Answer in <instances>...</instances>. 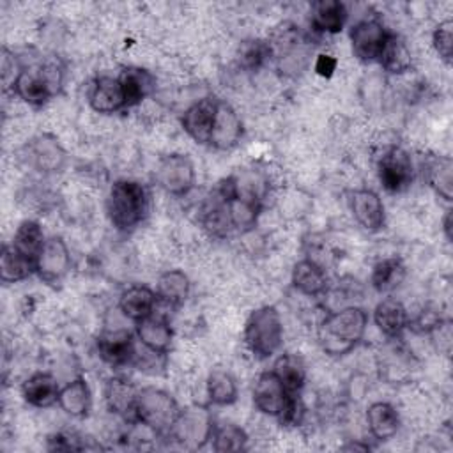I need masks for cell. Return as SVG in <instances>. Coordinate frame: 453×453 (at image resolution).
<instances>
[{
    "label": "cell",
    "instance_id": "cell-1",
    "mask_svg": "<svg viewBox=\"0 0 453 453\" xmlns=\"http://www.w3.org/2000/svg\"><path fill=\"white\" fill-rule=\"evenodd\" d=\"M368 315L359 306H347L329 313L319 327V342L331 356H342L352 350L365 336Z\"/></svg>",
    "mask_w": 453,
    "mask_h": 453
},
{
    "label": "cell",
    "instance_id": "cell-2",
    "mask_svg": "<svg viewBox=\"0 0 453 453\" xmlns=\"http://www.w3.org/2000/svg\"><path fill=\"white\" fill-rule=\"evenodd\" d=\"M149 193L143 184L129 179H120L110 188L106 211L111 225L117 230H133L147 214Z\"/></svg>",
    "mask_w": 453,
    "mask_h": 453
},
{
    "label": "cell",
    "instance_id": "cell-3",
    "mask_svg": "<svg viewBox=\"0 0 453 453\" xmlns=\"http://www.w3.org/2000/svg\"><path fill=\"white\" fill-rule=\"evenodd\" d=\"M244 343L257 359L273 357L283 343V322L273 304L253 310L244 324Z\"/></svg>",
    "mask_w": 453,
    "mask_h": 453
},
{
    "label": "cell",
    "instance_id": "cell-4",
    "mask_svg": "<svg viewBox=\"0 0 453 453\" xmlns=\"http://www.w3.org/2000/svg\"><path fill=\"white\" fill-rule=\"evenodd\" d=\"M136 421L150 428L154 434L168 435L180 414L177 400L165 389L142 388L136 396Z\"/></svg>",
    "mask_w": 453,
    "mask_h": 453
},
{
    "label": "cell",
    "instance_id": "cell-5",
    "mask_svg": "<svg viewBox=\"0 0 453 453\" xmlns=\"http://www.w3.org/2000/svg\"><path fill=\"white\" fill-rule=\"evenodd\" d=\"M253 403L262 414L280 419L281 425H292L297 419L299 398L283 388L273 370L258 375L253 386Z\"/></svg>",
    "mask_w": 453,
    "mask_h": 453
},
{
    "label": "cell",
    "instance_id": "cell-6",
    "mask_svg": "<svg viewBox=\"0 0 453 453\" xmlns=\"http://www.w3.org/2000/svg\"><path fill=\"white\" fill-rule=\"evenodd\" d=\"M62 73L57 64L23 67L14 81L12 92L30 106L46 104L60 85Z\"/></svg>",
    "mask_w": 453,
    "mask_h": 453
},
{
    "label": "cell",
    "instance_id": "cell-7",
    "mask_svg": "<svg viewBox=\"0 0 453 453\" xmlns=\"http://www.w3.org/2000/svg\"><path fill=\"white\" fill-rule=\"evenodd\" d=\"M157 186L173 196L188 195L195 186V166L186 154L163 156L156 166Z\"/></svg>",
    "mask_w": 453,
    "mask_h": 453
},
{
    "label": "cell",
    "instance_id": "cell-8",
    "mask_svg": "<svg viewBox=\"0 0 453 453\" xmlns=\"http://www.w3.org/2000/svg\"><path fill=\"white\" fill-rule=\"evenodd\" d=\"M214 430V421L207 407L195 405L186 411L180 409V414L172 428L173 439L186 448H202L207 441H211Z\"/></svg>",
    "mask_w": 453,
    "mask_h": 453
},
{
    "label": "cell",
    "instance_id": "cell-9",
    "mask_svg": "<svg viewBox=\"0 0 453 453\" xmlns=\"http://www.w3.org/2000/svg\"><path fill=\"white\" fill-rule=\"evenodd\" d=\"M379 180L389 193H402L412 182V161L411 156L400 147H389L379 159Z\"/></svg>",
    "mask_w": 453,
    "mask_h": 453
},
{
    "label": "cell",
    "instance_id": "cell-10",
    "mask_svg": "<svg viewBox=\"0 0 453 453\" xmlns=\"http://www.w3.org/2000/svg\"><path fill=\"white\" fill-rule=\"evenodd\" d=\"M389 32L379 19H363L350 30L352 53L361 62H375L384 48Z\"/></svg>",
    "mask_w": 453,
    "mask_h": 453
},
{
    "label": "cell",
    "instance_id": "cell-11",
    "mask_svg": "<svg viewBox=\"0 0 453 453\" xmlns=\"http://www.w3.org/2000/svg\"><path fill=\"white\" fill-rule=\"evenodd\" d=\"M71 267V253L60 235L48 237L35 260V273L46 283L60 281Z\"/></svg>",
    "mask_w": 453,
    "mask_h": 453
},
{
    "label": "cell",
    "instance_id": "cell-12",
    "mask_svg": "<svg viewBox=\"0 0 453 453\" xmlns=\"http://www.w3.org/2000/svg\"><path fill=\"white\" fill-rule=\"evenodd\" d=\"M241 138H242L241 117L228 103L219 99L209 145L218 150H228V149H234L241 142Z\"/></svg>",
    "mask_w": 453,
    "mask_h": 453
},
{
    "label": "cell",
    "instance_id": "cell-13",
    "mask_svg": "<svg viewBox=\"0 0 453 453\" xmlns=\"http://www.w3.org/2000/svg\"><path fill=\"white\" fill-rule=\"evenodd\" d=\"M216 97H203L193 103L182 115V127L188 133L189 138H193L196 143L209 145L211 140V131L216 117V108H218Z\"/></svg>",
    "mask_w": 453,
    "mask_h": 453
},
{
    "label": "cell",
    "instance_id": "cell-14",
    "mask_svg": "<svg viewBox=\"0 0 453 453\" xmlns=\"http://www.w3.org/2000/svg\"><path fill=\"white\" fill-rule=\"evenodd\" d=\"M27 161L35 170L51 173L58 172L65 163V150L58 143V140L51 134H39L34 136L27 147Z\"/></svg>",
    "mask_w": 453,
    "mask_h": 453
},
{
    "label": "cell",
    "instance_id": "cell-15",
    "mask_svg": "<svg viewBox=\"0 0 453 453\" xmlns=\"http://www.w3.org/2000/svg\"><path fill=\"white\" fill-rule=\"evenodd\" d=\"M350 211L356 221L368 232H377L384 226V203L372 189H356L350 195Z\"/></svg>",
    "mask_w": 453,
    "mask_h": 453
},
{
    "label": "cell",
    "instance_id": "cell-16",
    "mask_svg": "<svg viewBox=\"0 0 453 453\" xmlns=\"http://www.w3.org/2000/svg\"><path fill=\"white\" fill-rule=\"evenodd\" d=\"M88 103L97 113H115L126 108L124 92L119 78L99 76L88 88Z\"/></svg>",
    "mask_w": 453,
    "mask_h": 453
},
{
    "label": "cell",
    "instance_id": "cell-17",
    "mask_svg": "<svg viewBox=\"0 0 453 453\" xmlns=\"http://www.w3.org/2000/svg\"><path fill=\"white\" fill-rule=\"evenodd\" d=\"M97 352L108 365H127L134 356L133 334L127 329L106 331L97 338Z\"/></svg>",
    "mask_w": 453,
    "mask_h": 453
},
{
    "label": "cell",
    "instance_id": "cell-18",
    "mask_svg": "<svg viewBox=\"0 0 453 453\" xmlns=\"http://www.w3.org/2000/svg\"><path fill=\"white\" fill-rule=\"evenodd\" d=\"M58 393H60V386L57 379L46 372H37L30 375L21 386L23 400L28 405H34L39 409L58 403Z\"/></svg>",
    "mask_w": 453,
    "mask_h": 453
},
{
    "label": "cell",
    "instance_id": "cell-19",
    "mask_svg": "<svg viewBox=\"0 0 453 453\" xmlns=\"http://www.w3.org/2000/svg\"><path fill=\"white\" fill-rule=\"evenodd\" d=\"M157 296L156 290L145 285H131L119 297V308L124 317L140 322L154 313Z\"/></svg>",
    "mask_w": 453,
    "mask_h": 453
},
{
    "label": "cell",
    "instance_id": "cell-20",
    "mask_svg": "<svg viewBox=\"0 0 453 453\" xmlns=\"http://www.w3.org/2000/svg\"><path fill=\"white\" fill-rule=\"evenodd\" d=\"M136 396H138V389L129 380L120 377L110 379L104 389V400L108 409L122 416L124 419H131V421H136V414H134Z\"/></svg>",
    "mask_w": 453,
    "mask_h": 453
},
{
    "label": "cell",
    "instance_id": "cell-21",
    "mask_svg": "<svg viewBox=\"0 0 453 453\" xmlns=\"http://www.w3.org/2000/svg\"><path fill=\"white\" fill-rule=\"evenodd\" d=\"M373 322L388 338H400L409 326V313L396 299H382L373 310Z\"/></svg>",
    "mask_w": 453,
    "mask_h": 453
},
{
    "label": "cell",
    "instance_id": "cell-22",
    "mask_svg": "<svg viewBox=\"0 0 453 453\" xmlns=\"http://www.w3.org/2000/svg\"><path fill=\"white\" fill-rule=\"evenodd\" d=\"M136 336L152 354H165L172 345V327L159 315H149L136 322Z\"/></svg>",
    "mask_w": 453,
    "mask_h": 453
},
{
    "label": "cell",
    "instance_id": "cell-23",
    "mask_svg": "<svg viewBox=\"0 0 453 453\" xmlns=\"http://www.w3.org/2000/svg\"><path fill=\"white\" fill-rule=\"evenodd\" d=\"M117 78L124 92L126 106H136L156 88V78L142 67H124Z\"/></svg>",
    "mask_w": 453,
    "mask_h": 453
},
{
    "label": "cell",
    "instance_id": "cell-24",
    "mask_svg": "<svg viewBox=\"0 0 453 453\" xmlns=\"http://www.w3.org/2000/svg\"><path fill=\"white\" fill-rule=\"evenodd\" d=\"M189 290H191L189 278L180 269L165 271L159 274L156 281L157 299L172 308H179L180 304H184V301L189 296Z\"/></svg>",
    "mask_w": 453,
    "mask_h": 453
},
{
    "label": "cell",
    "instance_id": "cell-25",
    "mask_svg": "<svg viewBox=\"0 0 453 453\" xmlns=\"http://www.w3.org/2000/svg\"><path fill=\"white\" fill-rule=\"evenodd\" d=\"M366 423L370 434L377 441L391 439L400 428V416L388 402H373L366 409Z\"/></svg>",
    "mask_w": 453,
    "mask_h": 453
},
{
    "label": "cell",
    "instance_id": "cell-26",
    "mask_svg": "<svg viewBox=\"0 0 453 453\" xmlns=\"http://www.w3.org/2000/svg\"><path fill=\"white\" fill-rule=\"evenodd\" d=\"M292 285L304 296L315 297L327 288L326 271L310 258L299 260L292 269Z\"/></svg>",
    "mask_w": 453,
    "mask_h": 453
},
{
    "label": "cell",
    "instance_id": "cell-27",
    "mask_svg": "<svg viewBox=\"0 0 453 453\" xmlns=\"http://www.w3.org/2000/svg\"><path fill=\"white\" fill-rule=\"evenodd\" d=\"M58 405L65 414L73 418L87 416L92 405V393L87 380L83 377H76L60 388Z\"/></svg>",
    "mask_w": 453,
    "mask_h": 453
},
{
    "label": "cell",
    "instance_id": "cell-28",
    "mask_svg": "<svg viewBox=\"0 0 453 453\" xmlns=\"http://www.w3.org/2000/svg\"><path fill=\"white\" fill-rule=\"evenodd\" d=\"M347 21V9L338 0H320L311 5V25L324 34H338Z\"/></svg>",
    "mask_w": 453,
    "mask_h": 453
},
{
    "label": "cell",
    "instance_id": "cell-29",
    "mask_svg": "<svg viewBox=\"0 0 453 453\" xmlns=\"http://www.w3.org/2000/svg\"><path fill=\"white\" fill-rule=\"evenodd\" d=\"M200 221H202L203 228L212 237L221 239V237H226L234 230L232 221H230V214H228V205L216 193H212V196L202 207Z\"/></svg>",
    "mask_w": 453,
    "mask_h": 453
},
{
    "label": "cell",
    "instance_id": "cell-30",
    "mask_svg": "<svg viewBox=\"0 0 453 453\" xmlns=\"http://www.w3.org/2000/svg\"><path fill=\"white\" fill-rule=\"evenodd\" d=\"M425 175L428 184L435 189L439 196L444 200H451L453 196V163L446 156H432L425 163Z\"/></svg>",
    "mask_w": 453,
    "mask_h": 453
},
{
    "label": "cell",
    "instance_id": "cell-31",
    "mask_svg": "<svg viewBox=\"0 0 453 453\" xmlns=\"http://www.w3.org/2000/svg\"><path fill=\"white\" fill-rule=\"evenodd\" d=\"M35 273V262L21 255L12 244H4L0 255V278L4 283H16L27 280Z\"/></svg>",
    "mask_w": 453,
    "mask_h": 453
},
{
    "label": "cell",
    "instance_id": "cell-32",
    "mask_svg": "<svg viewBox=\"0 0 453 453\" xmlns=\"http://www.w3.org/2000/svg\"><path fill=\"white\" fill-rule=\"evenodd\" d=\"M273 373L280 379V382L290 395H299L306 380V370L301 357L290 352L276 357L273 365Z\"/></svg>",
    "mask_w": 453,
    "mask_h": 453
},
{
    "label": "cell",
    "instance_id": "cell-33",
    "mask_svg": "<svg viewBox=\"0 0 453 453\" xmlns=\"http://www.w3.org/2000/svg\"><path fill=\"white\" fill-rule=\"evenodd\" d=\"M377 62L380 64V67L384 71H388L391 74H402L411 67L412 57H411V51H409L407 44L403 42V39L400 35L389 32Z\"/></svg>",
    "mask_w": 453,
    "mask_h": 453
},
{
    "label": "cell",
    "instance_id": "cell-34",
    "mask_svg": "<svg viewBox=\"0 0 453 453\" xmlns=\"http://www.w3.org/2000/svg\"><path fill=\"white\" fill-rule=\"evenodd\" d=\"M44 242H46V237H44L42 226L34 219L21 221L12 237V246L32 262L37 260L41 250L44 248Z\"/></svg>",
    "mask_w": 453,
    "mask_h": 453
},
{
    "label": "cell",
    "instance_id": "cell-35",
    "mask_svg": "<svg viewBox=\"0 0 453 453\" xmlns=\"http://www.w3.org/2000/svg\"><path fill=\"white\" fill-rule=\"evenodd\" d=\"M405 278V265L400 258H382L372 267L370 281L377 292L395 290Z\"/></svg>",
    "mask_w": 453,
    "mask_h": 453
},
{
    "label": "cell",
    "instance_id": "cell-36",
    "mask_svg": "<svg viewBox=\"0 0 453 453\" xmlns=\"http://www.w3.org/2000/svg\"><path fill=\"white\" fill-rule=\"evenodd\" d=\"M207 396L214 405H232L237 400V384L232 373L214 368L207 377Z\"/></svg>",
    "mask_w": 453,
    "mask_h": 453
},
{
    "label": "cell",
    "instance_id": "cell-37",
    "mask_svg": "<svg viewBox=\"0 0 453 453\" xmlns=\"http://www.w3.org/2000/svg\"><path fill=\"white\" fill-rule=\"evenodd\" d=\"M226 205H228L232 226L241 232L253 228L262 211V202L248 196H234L232 200L226 202Z\"/></svg>",
    "mask_w": 453,
    "mask_h": 453
},
{
    "label": "cell",
    "instance_id": "cell-38",
    "mask_svg": "<svg viewBox=\"0 0 453 453\" xmlns=\"http://www.w3.org/2000/svg\"><path fill=\"white\" fill-rule=\"evenodd\" d=\"M273 55V48L264 39H248L241 42L237 60L244 71H258L264 67Z\"/></svg>",
    "mask_w": 453,
    "mask_h": 453
},
{
    "label": "cell",
    "instance_id": "cell-39",
    "mask_svg": "<svg viewBox=\"0 0 453 453\" xmlns=\"http://www.w3.org/2000/svg\"><path fill=\"white\" fill-rule=\"evenodd\" d=\"M211 441H212L214 451H219V453L242 451L246 448L248 435L241 426L234 423H223V425H214Z\"/></svg>",
    "mask_w": 453,
    "mask_h": 453
},
{
    "label": "cell",
    "instance_id": "cell-40",
    "mask_svg": "<svg viewBox=\"0 0 453 453\" xmlns=\"http://www.w3.org/2000/svg\"><path fill=\"white\" fill-rule=\"evenodd\" d=\"M432 42H434V48H435L437 55L441 57V60L449 64L451 50H453V21L451 19H444L435 27V30L432 34Z\"/></svg>",
    "mask_w": 453,
    "mask_h": 453
},
{
    "label": "cell",
    "instance_id": "cell-41",
    "mask_svg": "<svg viewBox=\"0 0 453 453\" xmlns=\"http://www.w3.org/2000/svg\"><path fill=\"white\" fill-rule=\"evenodd\" d=\"M21 65L18 64V58L14 57V53H9V50L4 48V57H2V81H4V88H12L14 81L18 80L19 73H21Z\"/></svg>",
    "mask_w": 453,
    "mask_h": 453
},
{
    "label": "cell",
    "instance_id": "cell-42",
    "mask_svg": "<svg viewBox=\"0 0 453 453\" xmlns=\"http://www.w3.org/2000/svg\"><path fill=\"white\" fill-rule=\"evenodd\" d=\"M442 322L441 315L434 310H423L416 319V329L421 333H432Z\"/></svg>",
    "mask_w": 453,
    "mask_h": 453
},
{
    "label": "cell",
    "instance_id": "cell-43",
    "mask_svg": "<svg viewBox=\"0 0 453 453\" xmlns=\"http://www.w3.org/2000/svg\"><path fill=\"white\" fill-rule=\"evenodd\" d=\"M334 69H336V58H333L331 55H319V58L315 62V71L320 76L329 78Z\"/></svg>",
    "mask_w": 453,
    "mask_h": 453
},
{
    "label": "cell",
    "instance_id": "cell-44",
    "mask_svg": "<svg viewBox=\"0 0 453 453\" xmlns=\"http://www.w3.org/2000/svg\"><path fill=\"white\" fill-rule=\"evenodd\" d=\"M442 230L448 241H451V211H446V216L442 219Z\"/></svg>",
    "mask_w": 453,
    "mask_h": 453
},
{
    "label": "cell",
    "instance_id": "cell-45",
    "mask_svg": "<svg viewBox=\"0 0 453 453\" xmlns=\"http://www.w3.org/2000/svg\"><path fill=\"white\" fill-rule=\"evenodd\" d=\"M345 449H363V451H366V449H370V446H366V444H349V446H345Z\"/></svg>",
    "mask_w": 453,
    "mask_h": 453
}]
</instances>
